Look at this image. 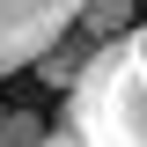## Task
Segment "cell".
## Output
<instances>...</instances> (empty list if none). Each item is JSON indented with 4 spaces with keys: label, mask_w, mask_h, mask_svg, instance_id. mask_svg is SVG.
Masks as SVG:
<instances>
[{
    "label": "cell",
    "mask_w": 147,
    "mask_h": 147,
    "mask_svg": "<svg viewBox=\"0 0 147 147\" xmlns=\"http://www.w3.org/2000/svg\"><path fill=\"white\" fill-rule=\"evenodd\" d=\"M66 125L88 147H147V22L110 37L66 88Z\"/></svg>",
    "instance_id": "1"
},
{
    "label": "cell",
    "mask_w": 147,
    "mask_h": 147,
    "mask_svg": "<svg viewBox=\"0 0 147 147\" xmlns=\"http://www.w3.org/2000/svg\"><path fill=\"white\" fill-rule=\"evenodd\" d=\"M88 0H0V81L52 52L59 37L81 22Z\"/></svg>",
    "instance_id": "2"
},
{
    "label": "cell",
    "mask_w": 147,
    "mask_h": 147,
    "mask_svg": "<svg viewBox=\"0 0 147 147\" xmlns=\"http://www.w3.org/2000/svg\"><path fill=\"white\" fill-rule=\"evenodd\" d=\"M96 52H103V37H88V30H81V22H74V30L59 37L52 52L37 59V74H44V81H52V88H74V81H81V74H88V59H96Z\"/></svg>",
    "instance_id": "3"
},
{
    "label": "cell",
    "mask_w": 147,
    "mask_h": 147,
    "mask_svg": "<svg viewBox=\"0 0 147 147\" xmlns=\"http://www.w3.org/2000/svg\"><path fill=\"white\" fill-rule=\"evenodd\" d=\"M81 30L103 37V44L125 37V30H132V0H88V7H81Z\"/></svg>",
    "instance_id": "4"
},
{
    "label": "cell",
    "mask_w": 147,
    "mask_h": 147,
    "mask_svg": "<svg viewBox=\"0 0 147 147\" xmlns=\"http://www.w3.org/2000/svg\"><path fill=\"white\" fill-rule=\"evenodd\" d=\"M44 140H52V125L37 110H7L0 118V147H44Z\"/></svg>",
    "instance_id": "5"
},
{
    "label": "cell",
    "mask_w": 147,
    "mask_h": 147,
    "mask_svg": "<svg viewBox=\"0 0 147 147\" xmlns=\"http://www.w3.org/2000/svg\"><path fill=\"white\" fill-rule=\"evenodd\" d=\"M44 147H88V140H81V132H74V125H59V132H52V140H44Z\"/></svg>",
    "instance_id": "6"
},
{
    "label": "cell",
    "mask_w": 147,
    "mask_h": 147,
    "mask_svg": "<svg viewBox=\"0 0 147 147\" xmlns=\"http://www.w3.org/2000/svg\"><path fill=\"white\" fill-rule=\"evenodd\" d=\"M0 118H7V110H0Z\"/></svg>",
    "instance_id": "7"
}]
</instances>
